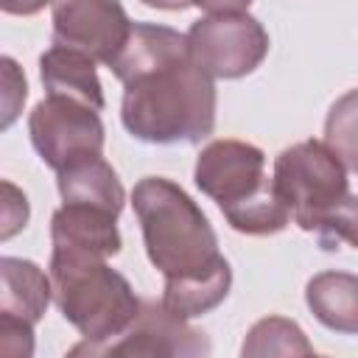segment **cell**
Instances as JSON below:
<instances>
[{"instance_id": "1", "label": "cell", "mask_w": 358, "mask_h": 358, "mask_svg": "<svg viewBox=\"0 0 358 358\" xmlns=\"http://www.w3.org/2000/svg\"><path fill=\"white\" fill-rule=\"evenodd\" d=\"M123 84L120 120L134 140L151 145L201 143L215 129V78L187 48V34L134 22L109 67Z\"/></svg>"}, {"instance_id": "2", "label": "cell", "mask_w": 358, "mask_h": 358, "mask_svg": "<svg viewBox=\"0 0 358 358\" xmlns=\"http://www.w3.org/2000/svg\"><path fill=\"white\" fill-rule=\"evenodd\" d=\"M131 207L143 229L145 255L165 282L201 277L229 263L218 252L210 218L173 179H140L131 190Z\"/></svg>"}, {"instance_id": "3", "label": "cell", "mask_w": 358, "mask_h": 358, "mask_svg": "<svg viewBox=\"0 0 358 358\" xmlns=\"http://www.w3.org/2000/svg\"><path fill=\"white\" fill-rule=\"evenodd\" d=\"M193 182L241 235H277L291 224L288 204L266 176V154L246 140L207 143L196 157Z\"/></svg>"}, {"instance_id": "4", "label": "cell", "mask_w": 358, "mask_h": 358, "mask_svg": "<svg viewBox=\"0 0 358 358\" xmlns=\"http://www.w3.org/2000/svg\"><path fill=\"white\" fill-rule=\"evenodd\" d=\"M48 274L56 308L84 338L70 347V355H90L95 347L120 336L143 305L131 282L98 255L53 249Z\"/></svg>"}, {"instance_id": "5", "label": "cell", "mask_w": 358, "mask_h": 358, "mask_svg": "<svg viewBox=\"0 0 358 358\" xmlns=\"http://www.w3.org/2000/svg\"><path fill=\"white\" fill-rule=\"evenodd\" d=\"M274 187L291 210V221L310 232L350 193L347 165L322 140H302L274 157Z\"/></svg>"}, {"instance_id": "6", "label": "cell", "mask_w": 358, "mask_h": 358, "mask_svg": "<svg viewBox=\"0 0 358 358\" xmlns=\"http://www.w3.org/2000/svg\"><path fill=\"white\" fill-rule=\"evenodd\" d=\"M193 62L213 78H243L268 56V34L260 20L246 11L204 14L187 31Z\"/></svg>"}, {"instance_id": "7", "label": "cell", "mask_w": 358, "mask_h": 358, "mask_svg": "<svg viewBox=\"0 0 358 358\" xmlns=\"http://www.w3.org/2000/svg\"><path fill=\"white\" fill-rule=\"evenodd\" d=\"M28 137L39 159L59 171L67 162L103 154L106 131L98 109L64 95H45L28 115Z\"/></svg>"}, {"instance_id": "8", "label": "cell", "mask_w": 358, "mask_h": 358, "mask_svg": "<svg viewBox=\"0 0 358 358\" xmlns=\"http://www.w3.org/2000/svg\"><path fill=\"white\" fill-rule=\"evenodd\" d=\"M53 45L76 48L112 67L120 56L131 20L120 0H53Z\"/></svg>"}, {"instance_id": "9", "label": "cell", "mask_w": 358, "mask_h": 358, "mask_svg": "<svg viewBox=\"0 0 358 358\" xmlns=\"http://www.w3.org/2000/svg\"><path fill=\"white\" fill-rule=\"evenodd\" d=\"M210 338L190 327L187 319L176 316L159 302L145 299L134 316V322L115 336L112 341L95 347L90 355H179L196 358L210 355Z\"/></svg>"}, {"instance_id": "10", "label": "cell", "mask_w": 358, "mask_h": 358, "mask_svg": "<svg viewBox=\"0 0 358 358\" xmlns=\"http://www.w3.org/2000/svg\"><path fill=\"white\" fill-rule=\"evenodd\" d=\"M50 243L53 249L98 255L106 260L115 257L123 246L115 213L70 201H62V207L50 218Z\"/></svg>"}, {"instance_id": "11", "label": "cell", "mask_w": 358, "mask_h": 358, "mask_svg": "<svg viewBox=\"0 0 358 358\" xmlns=\"http://www.w3.org/2000/svg\"><path fill=\"white\" fill-rule=\"evenodd\" d=\"M53 299L50 274H45L34 260L0 257V316L36 324Z\"/></svg>"}, {"instance_id": "12", "label": "cell", "mask_w": 358, "mask_h": 358, "mask_svg": "<svg viewBox=\"0 0 358 358\" xmlns=\"http://www.w3.org/2000/svg\"><path fill=\"white\" fill-rule=\"evenodd\" d=\"M56 187L62 201L70 204H92L120 215L126 204V190L115 173V168L103 159V154H87L56 171Z\"/></svg>"}, {"instance_id": "13", "label": "cell", "mask_w": 358, "mask_h": 358, "mask_svg": "<svg viewBox=\"0 0 358 358\" xmlns=\"http://www.w3.org/2000/svg\"><path fill=\"white\" fill-rule=\"evenodd\" d=\"M95 59L64 45H53L39 56V78L48 95H64L90 103L103 112V87L95 70Z\"/></svg>"}, {"instance_id": "14", "label": "cell", "mask_w": 358, "mask_h": 358, "mask_svg": "<svg viewBox=\"0 0 358 358\" xmlns=\"http://www.w3.org/2000/svg\"><path fill=\"white\" fill-rule=\"evenodd\" d=\"M305 302L316 322L333 333L358 336V274L319 271L305 285Z\"/></svg>"}, {"instance_id": "15", "label": "cell", "mask_w": 358, "mask_h": 358, "mask_svg": "<svg viewBox=\"0 0 358 358\" xmlns=\"http://www.w3.org/2000/svg\"><path fill=\"white\" fill-rule=\"evenodd\" d=\"M229 288H232V268H229V263H224L221 268H215L210 274L179 280V282H165L162 305L182 319H196V316H204L213 308H218L227 299Z\"/></svg>"}, {"instance_id": "16", "label": "cell", "mask_w": 358, "mask_h": 358, "mask_svg": "<svg viewBox=\"0 0 358 358\" xmlns=\"http://www.w3.org/2000/svg\"><path fill=\"white\" fill-rule=\"evenodd\" d=\"M243 358H263V355H313V344L308 341L305 330L285 316H266L255 322L241 344Z\"/></svg>"}, {"instance_id": "17", "label": "cell", "mask_w": 358, "mask_h": 358, "mask_svg": "<svg viewBox=\"0 0 358 358\" xmlns=\"http://www.w3.org/2000/svg\"><path fill=\"white\" fill-rule=\"evenodd\" d=\"M324 143L358 176V87L333 101L324 117Z\"/></svg>"}, {"instance_id": "18", "label": "cell", "mask_w": 358, "mask_h": 358, "mask_svg": "<svg viewBox=\"0 0 358 358\" xmlns=\"http://www.w3.org/2000/svg\"><path fill=\"white\" fill-rule=\"evenodd\" d=\"M313 238L324 252H336L341 246L358 249V196L347 193L344 201H338L322 218V224L313 229Z\"/></svg>"}, {"instance_id": "19", "label": "cell", "mask_w": 358, "mask_h": 358, "mask_svg": "<svg viewBox=\"0 0 358 358\" xmlns=\"http://www.w3.org/2000/svg\"><path fill=\"white\" fill-rule=\"evenodd\" d=\"M0 67H3V120H0V126L8 129L17 120L22 103L28 98V84H25L22 70L17 67V62L11 56H3Z\"/></svg>"}, {"instance_id": "20", "label": "cell", "mask_w": 358, "mask_h": 358, "mask_svg": "<svg viewBox=\"0 0 358 358\" xmlns=\"http://www.w3.org/2000/svg\"><path fill=\"white\" fill-rule=\"evenodd\" d=\"M31 215L28 196L8 179H3V224H0V241L14 238L20 229H25Z\"/></svg>"}, {"instance_id": "21", "label": "cell", "mask_w": 358, "mask_h": 358, "mask_svg": "<svg viewBox=\"0 0 358 358\" xmlns=\"http://www.w3.org/2000/svg\"><path fill=\"white\" fill-rule=\"evenodd\" d=\"M0 352L8 358H31L34 355V324L0 316Z\"/></svg>"}, {"instance_id": "22", "label": "cell", "mask_w": 358, "mask_h": 358, "mask_svg": "<svg viewBox=\"0 0 358 358\" xmlns=\"http://www.w3.org/2000/svg\"><path fill=\"white\" fill-rule=\"evenodd\" d=\"M45 6H53V0H0L3 14H11V17H34Z\"/></svg>"}, {"instance_id": "23", "label": "cell", "mask_w": 358, "mask_h": 358, "mask_svg": "<svg viewBox=\"0 0 358 358\" xmlns=\"http://www.w3.org/2000/svg\"><path fill=\"white\" fill-rule=\"evenodd\" d=\"M193 6L201 8L204 14H235V11H246L252 0H193Z\"/></svg>"}, {"instance_id": "24", "label": "cell", "mask_w": 358, "mask_h": 358, "mask_svg": "<svg viewBox=\"0 0 358 358\" xmlns=\"http://www.w3.org/2000/svg\"><path fill=\"white\" fill-rule=\"evenodd\" d=\"M148 8H159V11H185L193 6V0H140Z\"/></svg>"}]
</instances>
